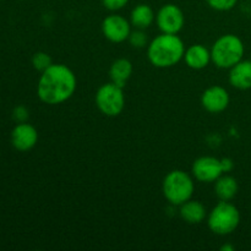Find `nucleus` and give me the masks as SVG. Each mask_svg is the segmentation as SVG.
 I'll return each mask as SVG.
<instances>
[{"label": "nucleus", "mask_w": 251, "mask_h": 251, "mask_svg": "<svg viewBox=\"0 0 251 251\" xmlns=\"http://www.w3.org/2000/svg\"><path fill=\"white\" fill-rule=\"evenodd\" d=\"M193 176L196 180L202 183H213L217 180L223 173L221 159L211 156H202L193 163Z\"/></svg>", "instance_id": "9"}, {"label": "nucleus", "mask_w": 251, "mask_h": 251, "mask_svg": "<svg viewBox=\"0 0 251 251\" xmlns=\"http://www.w3.org/2000/svg\"><path fill=\"white\" fill-rule=\"evenodd\" d=\"M14 118L19 123H26V120L28 119V110L22 105L16 107L14 110Z\"/></svg>", "instance_id": "22"}, {"label": "nucleus", "mask_w": 251, "mask_h": 251, "mask_svg": "<svg viewBox=\"0 0 251 251\" xmlns=\"http://www.w3.org/2000/svg\"><path fill=\"white\" fill-rule=\"evenodd\" d=\"M221 164H222L223 173H229L234 168V162L230 158H222L221 159Z\"/></svg>", "instance_id": "23"}, {"label": "nucleus", "mask_w": 251, "mask_h": 251, "mask_svg": "<svg viewBox=\"0 0 251 251\" xmlns=\"http://www.w3.org/2000/svg\"><path fill=\"white\" fill-rule=\"evenodd\" d=\"M184 60H185L186 65L193 70H202L212 60L211 50H208L202 44H194L185 49Z\"/></svg>", "instance_id": "12"}, {"label": "nucleus", "mask_w": 251, "mask_h": 251, "mask_svg": "<svg viewBox=\"0 0 251 251\" xmlns=\"http://www.w3.org/2000/svg\"><path fill=\"white\" fill-rule=\"evenodd\" d=\"M207 5L217 11H229L237 5L238 0H205Z\"/></svg>", "instance_id": "20"}, {"label": "nucleus", "mask_w": 251, "mask_h": 251, "mask_svg": "<svg viewBox=\"0 0 251 251\" xmlns=\"http://www.w3.org/2000/svg\"><path fill=\"white\" fill-rule=\"evenodd\" d=\"M127 41L130 42V44H131L134 48H145V47L147 46V34L145 33L144 29L137 28L136 31H131Z\"/></svg>", "instance_id": "19"}, {"label": "nucleus", "mask_w": 251, "mask_h": 251, "mask_svg": "<svg viewBox=\"0 0 251 251\" xmlns=\"http://www.w3.org/2000/svg\"><path fill=\"white\" fill-rule=\"evenodd\" d=\"M38 141V132L36 127L27 123H20L11 132V142L19 151H29Z\"/></svg>", "instance_id": "11"}, {"label": "nucleus", "mask_w": 251, "mask_h": 251, "mask_svg": "<svg viewBox=\"0 0 251 251\" xmlns=\"http://www.w3.org/2000/svg\"><path fill=\"white\" fill-rule=\"evenodd\" d=\"M162 190L164 198L172 205L180 206L190 200L195 190V185L193 178L188 173L176 169L166 176L162 184Z\"/></svg>", "instance_id": "4"}, {"label": "nucleus", "mask_w": 251, "mask_h": 251, "mask_svg": "<svg viewBox=\"0 0 251 251\" xmlns=\"http://www.w3.org/2000/svg\"><path fill=\"white\" fill-rule=\"evenodd\" d=\"M127 2L129 0H102V4L104 5L105 9L110 10V11H118V10L123 9Z\"/></svg>", "instance_id": "21"}, {"label": "nucleus", "mask_w": 251, "mask_h": 251, "mask_svg": "<svg viewBox=\"0 0 251 251\" xmlns=\"http://www.w3.org/2000/svg\"><path fill=\"white\" fill-rule=\"evenodd\" d=\"M109 75L112 82L117 83L118 86L124 88L129 78L132 75V64L131 61L125 58H119L110 65Z\"/></svg>", "instance_id": "15"}, {"label": "nucleus", "mask_w": 251, "mask_h": 251, "mask_svg": "<svg viewBox=\"0 0 251 251\" xmlns=\"http://www.w3.org/2000/svg\"><path fill=\"white\" fill-rule=\"evenodd\" d=\"M156 20L162 33L178 34L185 24L183 10L176 4L163 5L157 12Z\"/></svg>", "instance_id": "7"}, {"label": "nucleus", "mask_w": 251, "mask_h": 251, "mask_svg": "<svg viewBox=\"0 0 251 251\" xmlns=\"http://www.w3.org/2000/svg\"><path fill=\"white\" fill-rule=\"evenodd\" d=\"M221 250H223V251H233V250H234V248H233L232 245H223V247L221 248Z\"/></svg>", "instance_id": "24"}, {"label": "nucleus", "mask_w": 251, "mask_h": 251, "mask_svg": "<svg viewBox=\"0 0 251 251\" xmlns=\"http://www.w3.org/2000/svg\"><path fill=\"white\" fill-rule=\"evenodd\" d=\"M230 85L238 90L251 88V60H240L229 71Z\"/></svg>", "instance_id": "13"}, {"label": "nucleus", "mask_w": 251, "mask_h": 251, "mask_svg": "<svg viewBox=\"0 0 251 251\" xmlns=\"http://www.w3.org/2000/svg\"><path fill=\"white\" fill-rule=\"evenodd\" d=\"M244 43L235 34L221 36L211 48V59L220 69H230L243 60Z\"/></svg>", "instance_id": "3"}, {"label": "nucleus", "mask_w": 251, "mask_h": 251, "mask_svg": "<svg viewBox=\"0 0 251 251\" xmlns=\"http://www.w3.org/2000/svg\"><path fill=\"white\" fill-rule=\"evenodd\" d=\"M240 223V212L229 201L218 202L207 218L208 228L217 235L232 234Z\"/></svg>", "instance_id": "5"}, {"label": "nucleus", "mask_w": 251, "mask_h": 251, "mask_svg": "<svg viewBox=\"0 0 251 251\" xmlns=\"http://www.w3.org/2000/svg\"><path fill=\"white\" fill-rule=\"evenodd\" d=\"M102 33L112 43H123L129 39L131 26L125 17L113 14L103 20Z\"/></svg>", "instance_id": "8"}, {"label": "nucleus", "mask_w": 251, "mask_h": 251, "mask_svg": "<svg viewBox=\"0 0 251 251\" xmlns=\"http://www.w3.org/2000/svg\"><path fill=\"white\" fill-rule=\"evenodd\" d=\"M96 105L98 110L107 117L119 115L125 107L123 87L114 82H108L100 86L96 93Z\"/></svg>", "instance_id": "6"}, {"label": "nucleus", "mask_w": 251, "mask_h": 251, "mask_svg": "<svg viewBox=\"0 0 251 251\" xmlns=\"http://www.w3.org/2000/svg\"><path fill=\"white\" fill-rule=\"evenodd\" d=\"M185 54V46L176 34L162 33L152 39L147 48L150 63L159 69L176 65Z\"/></svg>", "instance_id": "2"}, {"label": "nucleus", "mask_w": 251, "mask_h": 251, "mask_svg": "<svg viewBox=\"0 0 251 251\" xmlns=\"http://www.w3.org/2000/svg\"><path fill=\"white\" fill-rule=\"evenodd\" d=\"M229 100V93L222 86H211L206 88L201 95V104L207 112L212 114H218L227 109Z\"/></svg>", "instance_id": "10"}, {"label": "nucleus", "mask_w": 251, "mask_h": 251, "mask_svg": "<svg viewBox=\"0 0 251 251\" xmlns=\"http://www.w3.org/2000/svg\"><path fill=\"white\" fill-rule=\"evenodd\" d=\"M238 181L232 176H221L215 181V193L222 201H230L238 193Z\"/></svg>", "instance_id": "16"}, {"label": "nucleus", "mask_w": 251, "mask_h": 251, "mask_svg": "<svg viewBox=\"0 0 251 251\" xmlns=\"http://www.w3.org/2000/svg\"><path fill=\"white\" fill-rule=\"evenodd\" d=\"M179 213H180V217L183 218V221H185L189 225H199L207 216L205 206L200 201L191 200V199L184 202L183 205H180Z\"/></svg>", "instance_id": "14"}, {"label": "nucleus", "mask_w": 251, "mask_h": 251, "mask_svg": "<svg viewBox=\"0 0 251 251\" xmlns=\"http://www.w3.org/2000/svg\"><path fill=\"white\" fill-rule=\"evenodd\" d=\"M32 64H33V68L36 70L43 73L44 70H47L53 64V61H51V58L48 54L44 53V51H38L32 58Z\"/></svg>", "instance_id": "18"}, {"label": "nucleus", "mask_w": 251, "mask_h": 251, "mask_svg": "<svg viewBox=\"0 0 251 251\" xmlns=\"http://www.w3.org/2000/svg\"><path fill=\"white\" fill-rule=\"evenodd\" d=\"M130 19H131L132 26L140 29H145L149 28L153 24L156 16H154L153 9L150 5L140 4L132 9Z\"/></svg>", "instance_id": "17"}, {"label": "nucleus", "mask_w": 251, "mask_h": 251, "mask_svg": "<svg viewBox=\"0 0 251 251\" xmlns=\"http://www.w3.org/2000/svg\"><path fill=\"white\" fill-rule=\"evenodd\" d=\"M76 86L77 80L69 66L64 64H51L39 77L37 95L46 104H61L73 97Z\"/></svg>", "instance_id": "1"}]
</instances>
